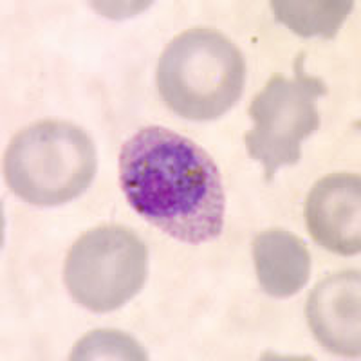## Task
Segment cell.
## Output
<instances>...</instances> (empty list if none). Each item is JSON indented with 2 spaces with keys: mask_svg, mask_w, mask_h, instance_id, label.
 <instances>
[{
  "mask_svg": "<svg viewBox=\"0 0 361 361\" xmlns=\"http://www.w3.org/2000/svg\"><path fill=\"white\" fill-rule=\"evenodd\" d=\"M119 183L135 214L180 243L221 235L226 197L214 159L163 127L134 134L119 154Z\"/></svg>",
  "mask_w": 361,
  "mask_h": 361,
  "instance_id": "1",
  "label": "cell"
},
{
  "mask_svg": "<svg viewBox=\"0 0 361 361\" xmlns=\"http://www.w3.org/2000/svg\"><path fill=\"white\" fill-rule=\"evenodd\" d=\"M246 66L237 45L215 29L177 35L157 63V89L176 114L195 121L221 118L243 94Z\"/></svg>",
  "mask_w": 361,
  "mask_h": 361,
  "instance_id": "2",
  "label": "cell"
},
{
  "mask_svg": "<svg viewBox=\"0 0 361 361\" xmlns=\"http://www.w3.org/2000/svg\"><path fill=\"white\" fill-rule=\"evenodd\" d=\"M94 173V145L69 121L45 119L29 125L6 150V180L29 204H66L89 188Z\"/></svg>",
  "mask_w": 361,
  "mask_h": 361,
  "instance_id": "3",
  "label": "cell"
},
{
  "mask_svg": "<svg viewBox=\"0 0 361 361\" xmlns=\"http://www.w3.org/2000/svg\"><path fill=\"white\" fill-rule=\"evenodd\" d=\"M304 58H296L293 78L273 74L250 105L253 128L244 141L251 159L262 163L266 180L282 166L298 163L302 141L320 127L316 102L327 94V87L305 73Z\"/></svg>",
  "mask_w": 361,
  "mask_h": 361,
  "instance_id": "4",
  "label": "cell"
},
{
  "mask_svg": "<svg viewBox=\"0 0 361 361\" xmlns=\"http://www.w3.org/2000/svg\"><path fill=\"white\" fill-rule=\"evenodd\" d=\"M148 251L137 235L119 224L85 231L73 244L63 279L74 302L92 312L123 307L143 288Z\"/></svg>",
  "mask_w": 361,
  "mask_h": 361,
  "instance_id": "5",
  "label": "cell"
},
{
  "mask_svg": "<svg viewBox=\"0 0 361 361\" xmlns=\"http://www.w3.org/2000/svg\"><path fill=\"white\" fill-rule=\"evenodd\" d=\"M305 222L316 243L333 253L357 255L361 250V179L357 173L334 172L322 177L305 201Z\"/></svg>",
  "mask_w": 361,
  "mask_h": 361,
  "instance_id": "6",
  "label": "cell"
},
{
  "mask_svg": "<svg viewBox=\"0 0 361 361\" xmlns=\"http://www.w3.org/2000/svg\"><path fill=\"white\" fill-rule=\"evenodd\" d=\"M360 271H340L316 283L305 305L309 327L320 345L340 356L361 350Z\"/></svg>",
  "mask_w": 361,
  "mask_h": 361,
  "instance_id": "7",
  "label": "cell"
},
{
  "mask_svg": "<svg viewBox=\"0 0 361 361\" xmlns=\"http://www.w3.org/2000/svg\"><path fill=\"white\" fill-rule=\"evenodd\" d=\"M255 267L260 288L273 298H289L304 289L311 275V257L304 240L273 228L255 238Z\"/></svg>",
  "mask_w": 361,
  "mask_h": 361,
  "instance_id": "8",
  "label": "cell"
},
{
  "mask_svg": "<svg viewBox=\"0 0 361 361\" xmlns=\"http://www.w3.org/2000/svg\"><path fill=\"white\" fill-rule=\"evenodd\" d=\"M354 2L347 0H320V2H289V0H273L271 8L275 11L276 20L288 25L300 37H327L333 38L353 9Z\"/></svg>",
  "mask_w": 361,
  "mask_h": 361,
  "instance_id": "9",
  "label": "cell"
},
{
  "mask_svg": "<svg viewBox=\"0 0 361 361\" xmlns=\"http://www.w3.org/2000/svg\"><path fill=\"white\" fill-rule=\"evenodd\" d=\"M147 354L119 331H94L76 343L71 360H145Z\"/></svg>",
  "mask_w": 361,
  "mask_h": 361,
  "instance_id": "10",
  "label": "cell"
}]
</instances>
